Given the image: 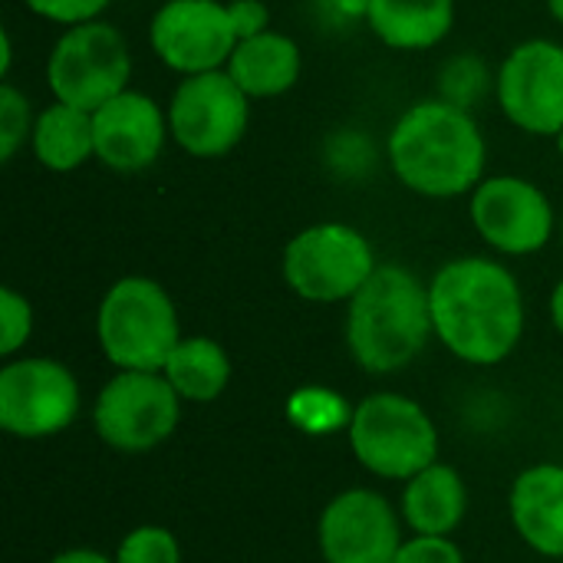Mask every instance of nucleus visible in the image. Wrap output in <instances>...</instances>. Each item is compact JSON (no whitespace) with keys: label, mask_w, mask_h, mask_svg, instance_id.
Listing matches in <instances>:
<instances>
[{"label":"nucleus","mask_w":563,"mask_h":563,"mask_svg":"<svg viewBox=\"0 0 563 563\" xmlns=\"http://www.w3.org/2000/svg\"><path fill=\"white\" fill-rule=\"evenodd\" d=\"M435 340L468 366L505 363L528 323L525 290L508 264L485 254L445 261L429 280Z\"/></svg>","instance_id":"obj_1"},{"label":"nucleus","mask_w":563,"mask_h":563,"mask_svg":"<svg viewBox=\"0 0 563 563\" xmlns=\"http://www.w3.org/2000/svg\"><path fill=\"white\" fill-rule=\"evenodd\" d=\"M386 158L412 195L445 201L472 195L488 168V142L472 109L435 96L412 102L389 129Z\"/></svg>","instance_id":"obj_2"},{"label":"nucleus","mask_w":563,"mask_h":563,"mask_svg":"<svg viewBox=\"0 0 563 563\" xmlns=\"http://www.w3.org/2000/svg\"><path fill=\"white\" fill-rule=\"evenodd\" d=\"M432 336L429 284L406 264H379L346 303V350L363 373L389 376L412 366Z\"/></svg>","instance_id":"obj_3"},{"label":"nucleus","mask_w":563,"mask_h":563,"mask_svg":"<svg viewBox=\"0 0 563 563\" xmlns=\"http://www.w3.org/2000/svg\"><path fill=\"white\" fill-rule=\"evenodd\" d=\"M181 336L175 300L152 277H119L99 300L96 343L115 369L162 373Z\"/></svg>","instance_id":"obj_4"},{"label":"nucleus","mask_w":563,"mask_h":563,"mask_svg":"<svg viewBox=\"0 0 563 563\" xmlns=\"http://www.w3.org/2000/svg\"><path fill=\"white\" fill-rule=\"evenodd\" d=\"M356 462L386 482H409L439 462V429L429 412L402 393L366 396L350 419Z\"/></svg>","instance_id":"obj_5"},{"label":"nucleus","mask_w":563,"mask_h":563,"mask_svg":"<svg viewBox=\"0 0 563 563\" xmlns=\"http://www.w3.org/2000/svg\"><path fill=\"white\" fill-rule=\"evenodd\" d=\"M376 267L373 241L343 221H320L297 231L280 257L284 284L307 303H350Z\"/></svg>","instance_id":"obj_6"},{"label":"nucleus","mask_w":563,"mask_h":563,"mask_svg":"<svg viewBox=\"0 0 563 563\" xmlns=\"http://www.w3.org/2000/svg\"><path fill=\"white\" fill-rule=\"evenodd\" d=\"M132 49L119 26L89 20L66 26L46 56V86L53 99L96 112L132 82Z\"/></svg>","instance_id":"obj_7"},{"label":"nucleus","mask_w":563,"mask_h":563,"mask_svg":"<svg viewBox=\"0 0 563 563\" xmlns=\"http://www.w3.org/2000/svg\"><path fill=\"white\" fill-rule=\"evenodd\" d=\"M251 102L228 69L181 76L165 106L172 142L191 158H224L247 135Z\"/></svg>","instance_id":"obj_8"},{"label":"nucleus","mask_w":563,"mask_h":563,"mask_svg":"<svg viewBox=\"0 0 563 563\" xmlns=\"http://www.w3.org/2000/svg\"><path fill=\"white\" fill-rule=\"evenodd\" d=\"M181 422V396L165 373L119 369L96 396V435L115 452H152L168 442Z\"/></svg>","instance_id":"obj_9"},{"label":"nucleus","mask_w":563,"mask_h":563,"mask_svg":"<svg viewBox=\"0 0 563 563\" xmlns=\"http://www.w3.org/2000/svg\"><path fill=\"white\" fill-rule=\"evenodd\" d=\"M475 234L501 257H531L561 231V214L548 191L525 175H485L468 195Z\"/></svg>","instance_id":"obj_10"},{"label":"nucleus","mask_w":563,"mask_h":563,"mask_svg":"<svg viewBox=\"0 0 563 563\" xmlns=\"http://www.w3.org/2000/svg\"><path fill=\"white\" fill-rule=\"evenodd\" d=\"M79 402V383L59 360L13 356L0 369V426L13 439L40 442L66 432Z\"/></svg>","instance_id":"obj_11"},{"label":"nucleus","mask_w":563,"mask_h":563,"mask_svg":"<svg viewBox=\"0 0 563 563\" xmlns=\"http://www.w3.org/2000/svg\"><path fill=\"white\" fill-rule=\"evenodd\" d=\"M495 99L515 129L558 139L563 129V43L531 36L511 46L495 73Z\"/></svg>","instance_id":"obj_12"},{"label":"nucleus","mask_w":563,"mask_h":563,"mask_svg":"<svg viewBox=\"0 0 563 563\" xmlns=\"http://www.w3.org/2000/svg\"><path fill=\"white\" fill-rule=\"evenodd\" d=\"M148 46L178 76L224 69L238 46L228 0H165L148 20Z\"/></svg>","instance_id":"obj_13"},{"label":"nucleus","mask_w":563,"mask_h":563,"mask_svg":"<svg viewBox=\"0 0 563 563\" xmlns=\"http://www.w3.org/2000/svg\"><path fill=\"white\" fill-rule=\"evenodd\" d=\"M317 544L327 563H393L402 548V521L379 492L346 488L323 508Z\"/></svg>","instance_id":"obj_14"},{"label":"nucleus","mask_w":563,"mask_h":563,"mask_svg":"<svg viewBox=\"0 0 563 563\" xmlns=\"http://www.w3.org/2000/svg\"><path fill=\"white\" fill-rule=\"evenodd\" d=\"M92 132H96V162H102L119 175H135L152 168L172 139L168 109H162L148 92L132 86L92 112Z\"/></svg>","instance_id":"obj_15"},{"label":"nucleus","mask_w":563,"mask_h":563,"mask_svg":"<svg viewBox=\"0 0 563 563\" xmlns=\"http://www.w3.org/2000/svg\"><path fill=\"white\" fill-rule=\"evenodd\" d=\"M518 538L541 558L563 561V465L541 462L525 468L508 498Z\"/></svg>","instance_id":"obj_16"},{"label":"nucleus","mask_w":563,"mask_h":563,"mask_svg":"<svg viewBox=\"0 0 563 563\" xmlns=\"http://www.w3.org/2000/svg\"><path fill=\"white\" fill-rule=\"evenodd\" d=\"M224 69L251 99H277L297 86L303 73V53L294 36L264 30L241 40Z\"/></svg>","instance_id":"obj_17"},{"label":"nucleus","mask_w":563,"mask_h":563,"mask_svg":"<svg viewBox=\"0 0 563 563\" xmlns=\"http://www.w3.org/2000/svg\"><path fill=\"white\" fill-rule=\"evenodd\" d=\"M366 23L396 53L435 49L455 26V0H369Z\"/></svg>","instance_id":"obj_18"},{"label":"nucleus","mask_w":563,"mask_h":563,"mask_svg":"<svg viewBox=\"0 0 563 563\" xmlns=\"http://www.w3.org/2000/svg\"><path fill=\"white\" fill-rule=\"evenodd\" d=\"M465 515H468V485L452 465L435 462L406 482L402 518L416 534L449 538L465 521Z\"/></svg>","instance_id":"obj_19"},{"label":"nucleus","mask_w":563,"mask_h":563,"mask_svg":"<svg viewBox=\"0 0 563 563\" xmlns=\"http://www.w3.org/2000/svg\"><path fill=\"white\" fill-rule=\"evenodd\" d=\"M30 152L46 172H56V175H69L82 168L86 162L96 158L92 112L53 99L49 106L36 112Z\"/></svg>","instance_id":"obj_20"},{"label":"nucleus","mask_w":563,"mask_h":563,"mask_svg":"<svg viewBox=\"0 0 563 563\" xmlns=\"http://www.w3.org/2000/svg\"><path fill=\"white\" fill-rule=\"evenodd\" d=\"M165 379L181 402H214L231 383V356L211 336H181L165 363Z\"/></svg>","instance_id":"obj_21"},{"label":"nucleus","mask_w":563,"mask_h":563,"mask_svg":"<svg viewBox=\"0 0 563 563\" xmlns=\"http://www.w3.org/2000/svg\"><path fill=\"white\" fill-rule=\"evenodd\" d=\"M287 416L294 426H300L303 432H313V435H323L336 426H350L353 419V409L330 389H320V386H310V389H300L290 396L287 402Z\"/></svg>","instance_id":"obj_22"},{"label":"nucleus","mask_w":563,"mask_h":563,"mask_svg":"<svg viewBox=\"0 0 563 563\" xmlns=\"http://www.w3.org/2000/svg\"><path fill=\"white\" fill-rule=\"evenodd\" d=\"M33 122H36V112L26 92H20L10 79H3L0 86V162L3 165L13 162L23 145H30Z\"/></svg>","instance_id":"obj_23"},{"label":"nucleus","mask_w":563,"mask_h":563,"mask_svg":"<svg viewBox=\"0 0 563 563\" xmlns=\"http://www.w3.org/2000/svg\"><path fill=\"white\" fill-rule=\"evenodd\" d=\"M115 563H181V544L168 528L142 525L119 541Z\"/></svg>","instance_id":"obj_24"},{"label":"nucleus","mask_w":563,"mask_h":563,"mask_svg":"<svg viewBox=\"0 0 563 563\" xmlns=\"http://www.w3.org/2000/svg\"><path fill=\"white\" fill-rule=\"evenodd\" d=\"M33 336V303L13 290L3 287L0 290V353L7 360H13Z\"/></svg>","instance_id":"obj_25"},{"label":"nucleus","mask_w":563,"mask_h":563,"mask_svg":"<svg viewBox=\"0 0 563 563\" xmlns=\"http://www.w3.org/2000/svg\"><path fill=\"white\" fill-rule=\"evenodd\" d=\"M112 0H23V7L56 26H79L89 20H102V13L109 10Z\"/></svg>","instance_id":"obj_26"},{"label":"nucleus","mask_w":563,"mask_h":563,"mask_svg":"<svg viewBox=\"0 0 563 563\" xmlns=\"http://www.w3.org/2000/svg\"><path fill=\"white\" fill-rule=\"evenodd\" d=\"M393 563H465V554L455 541L439 534H412L402 541Z\"/></svg>","instance_id":"obj_27"},{"label":"nucleus","mask_w":563,"mask_h":563,"mask_svg":"<svg viewBox=\"0 0 563 563\" xmlns=\"http://www.w3.org/2000/svg\"><path fill=\"white\" fill-rule=\"evenodd\" d=\"M228 10H231V23L238 30V43L254 33L271 30V10L264 0H228Z\"/></svg>","instance_id":"obj_28"},{"label":"nucleus","mask_w":563,"mask_h":563,"mask_svg":"<svg viewBox=\"0 0 563 563\" xmlns=\"http://www.w3.org/2000/svg\"><path fill=\"white\" fill-rule=\"evenodd\" d=\"M49 563H115V558H106V554H99V551L76 548V551H63V554H56Z\"/></svg>","instance_id":"obj_29"},{"label":"nucleus","mask_w":563,"mask_h":563,"mask_svg":"<svg viewBox=\"0 0 563 563\" xmlns=\"http://www.w3.org/2000/svg\"><path fill=\"white\" fill-rule=\"evenodd\" d=\"M10 63H13V36H10V30L3 26V30H0V76H3V79H10Z\"/></svg>","instance_id":"obj_30"},{"label":"nucleus","mask_w":563,"mask_h":563,"mask_svg":"<svg viewBox=\"0 0 563 563\" xmlns=\"http://www.w3.org/2000/svg\"><path fill=\"white\" fill-rule=\"evenodd\" d=\"M551 323H554V330L563 336V277L558 280L554 294H551Z\"/></svg>","instance_id":"obj_31"},{"label":"nucleus","mask_w":563,"mask_h":563,"mask_svg":"<svg viewBox=\"0 0 563 563\" xmlns=\"http://www.w3.org/2000/svg\"><path fill=\"white\" fill-rule=\"evenodd\" d=\"M548 10H551V16L563 26V0H548Z\"/></svg>","instance_id":"obj_32"},{"label":"nucleus","mask_w":563,"mask_h":563,"mask_svg":"<svg viewBox=\"0 0 563 563\" xmlns=\"http://www.w3.org/2000/svg\"><path fill=\"white\" fill-rule=\"evenodd\" d=\"M558 152H561V158H563V129L558 132Z\"/></svg>","instance_id":"obj_33"},{"label":"nucleus","mask_w":563,"mask_h":563,"mask_svg":"<svg viewBox=\"0 0 563 563\" xmlns=\"http://www.w3.org/2000/svg\"><path fill=\"white\" fill-rule=\"evenodd\" d=\"M558 234H561V241H563V211H561V231H558Z\"/></svg>","instance_id":"obj_34"}]
</instances>
